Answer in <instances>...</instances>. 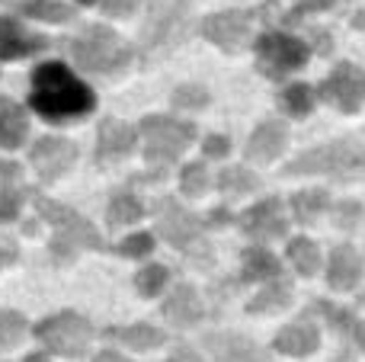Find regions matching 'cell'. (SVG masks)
Instances as JSON below:
<instances>
[{
    "label": "cell",
    "mask_w": 365,
    "mask_h": 362,
    "mask_svg": "<svg viewBox=\"0 0 365 362\" xmlns=\"http://www.w3.org/2000/svg\"><path fill=\"white\" fill-rule=\"evenodd\" d=\"M19 199H23V183H19L16 164H0V222L16 218Z\"/></svg>",
    "instance_id": "9c48e42d"
},
{
    "label": "cell",
    "mask_w": 365,
    "mask_h": 362,
    "mask_svg": "<svg viewBox=\"0 0 365 362\" xmlns=\"http://www.w3.org/2000/svg\"><path fill=\"white\" fill-rule=\"evenodd\" d=\"M208 346H212L215 356H218L221 362H259L257 353L247 350V346H240V343H221V340H208Z\"/></svg>",
    "instance_id": "e0dca14e"
},
{
    "label": "cell",
    "mask_w": 365,
    "mask_h": 362,
    "mask_svg": "<svg viewBox=\"0 0 365 362\" xmlns=\"http://www.w3.org/2000/svg\"><path fill=\"white\" fill-rule=\"evenodd\" d=\"M145 128H148V157H170L173 151H180V145L189 135L186 125H173L167 119H151Z\"/></svg>",
    "instance_id": "ba28073f"
},
{
    "label": "cell",
    "mask_w": 365,
    "mask_h": 362,
    "mask_svg": "<svg viewBox=\"0 0 365 362\" xmlns=\"http://www.w3.org/2000/svg\"><path fill=\"white\" fill-rule=\"evenodd\" d=\"M83 4H100V0H83Z\"/></svg>",
    "instance_id": "d4e9b609"
},
{
    "label": "cell",
    "mask_w": 365,
    "mask_h": 362,
    "mask_svg": "<svg viewBox=\"0 0 365 362\" xmlns=\"http://www.w3.org/2000/svg\"><path fill=\"white\" fill-rule=\"evenodd\" d=\"M93 362H128L125 356H119V353H113V350H106V353H100Z\"/></svg>",
    "instance_id": "7402d4cb"
},
{
    "label": "cell",
    "mask_w": 365,
    "mask_h": 362,
    "mask_svg": "<svg viewBox=\"0 0 365 362\" xmlns=\"http://www.w3.org/2000/svg\"><path fill=\"white\" fill-rule=\"evenodd\" d=\"M263 55H266V61L279 64V68H292V64H302L304 48L285 36H269L263 42Z\"/></svg>",
    "instance_id": "7c38bea8"
},
{
    "label": "cell",
    "mask_w": 365,
    "mask_h": 362,
    "mask_svg": "<svg viewBox=\"0 0 365 362\" xmlns=\"http://www.w3.org/2000/svg\"><path fill=\"white\" fill-rule=\"evenodd\" d=\"M135 148V132L122 122H113L109 119L100 132V145H96V154L100 157H119V154L132 151Z\"/></svg>",
    "instance_id": "30bf717a"
},
{
    "label": "cell",
    "mask_w": 365,
    "mask_h": 362,
    "mask_svg": "<svg viewBox=\"0 0 365 362\" xmlns=\"http://www.w3.org/2000/svg\"><path fill=\"white\" fill-rule=\"evenodd\" d=\"M138 218H141V205H138V199H132V196H119V199H113V205H109V224H113V228L132 224V222H138Z\"/></svg>",
    "instance_id": "9a60e30c"
},
{
    "label": "cell",
    "mask_w": 365,
    "mask_h": 362,
    "mask_svg": "<svg viewBox=\"0 0 365 362\" xmlns=\"http://www.w3.org/2000/svg\"><path fill=\"white\" fill-rule=\"evenodd\" d=\"M26 362H48V356H42V353H32V356L26 359Z\"/></svg>",
    "instance_id": "cb8c5ba5"
},
{
    "label": "cell",
    "mask_w": 365,
    "mask_h": 362,
    "mask_svg": "<svg viewBox=\"0 0 365 362\" xmlns=\"http://www.w3.org/2000/svg\"><path fill=\"white\" fill-rule=\"evenodd\" d=\"M13 257H16V250H13L10 241H0V263H10Z\"/></svg>",
    "instance_id": "44dd1931"
},
{
    "label": "cell",
    "mask_w": 365,
    "mask_h": 362,
    "mask_svg": "<svg viewBox=\"0 0 365 362\" xmlns=\"http://www.w3.org/2000/svg\"><path fill=\"white\" fill-rule=\"evenodd\" d=\"M45 45H48V38L29 36L23 26H16L13 19L0 16V58H4V61H13V58H26V55H32V51L45 48Z\"/></svg>",
    "instance_id": "5b68a950"
},
{
    "label": "cell",
    "mask_w": 365,
    "mask_h": 362,
    "mask_svg": "<svg viewBox=\"0 0 365 362\" xmlns=\"http://www.w3.org/2000/svg\"><path fill=\"white\" fill-rule=\"evenodd\" d=\"M74 145H68V141L61 138H45L36 145V151H32V160H36V167L42 170V177L55 180L61 177L64 170H68L71 164H74Z\"/></svg>",
    "instance_id": "8992f818"
},
{
    "label": "cell",
    "mask_w": 365,
    "mask_h": 362,
    "mask_svg": "<svg viewBox=\"0 0 365 362\" xmlns=\"http://www.w3.org/2000/svg\"><path fill=\"white\" fill-rule=\"evenodd\" d=\"M26 331V321L19 318L16 311H0V350H10V346L19 343Z\"/></svg>",
    "instance_id": "2e32d148"
},
{
    "label": "cell",
    "mask_w": 365,
    "mask_h": 362,
    "mask_svg": "<svg viewBox=\"0 0 365 362\" xmlns=\"http://www.w3.org/2000/svg\"><path fill=\"white\" fill-rule=\"evenodd\" d=\"M167 362H199V359H195L189 350H177V353H173V356L167 359Z\"/></svg>",
    "instance_id": "603a6c76"
},
{
    "label": "cell",
    "mask_w": 365,
    "mask_h": 362,
    "mask_svg": "<svg viewBox=\"0 0 365 362\" xmlns=\"http://www.w3.org/2000/svg\"><path fill=\"white\" fill-rule=\"evenodd\" d=\"M115 340H122L125 346H132V350H151V346H158L160 340V331H154V327L148 324H132V327H122V331H113Z\"/></svg>",
    "instance_id": "4fadbf2b"
},
{
    "label": "cell",
    "mask_w": 365,
    "mask_h": 362,
    "mask_svg": "<svg viewBox=\"0 0 365 362\" xmlns=\"http://www.w3.org/2000/svg\"><path fill=\"white\" fill-rule=\"evenodd\" d=\"M29 106L48 122L81 119L93 109V90L83 81H77L74 71L58 61L38 64L32 74Z\"/></svg>",
    "instance_id": "6da1fadb"
},
{
    "label": "cell",
    "mask_w": 365,
    "mask_h": 362,
    "mask_svg": "<svg viewBox=\"0 0 365 362\" xmlns=\"http://www.w3.org/2000/svg\"><path fill=\"white\" fill-rule=\"evenodd\" d=\"M164 279H167V269L164 267H148V269H141L135 282H138L141 295H154L160 286H164Z\"/></svg>",
    "instance_id": "ac0fdd59"
},
{
    "label": "cell",
    "mask_w": 365,
    "mask_h": 362,
    "mask_svg": "<svg viewBox=\"0 0 365 362\" xmlns=\"http://www.w3.org/2000/svg\"><path fill=\"white\" fill-rule=\"evenodd\" d=\"M36 205L42 209V215L48 218V222H55V224H58V231H61L64 237H71V241H81V244H87V247H103L100 237H96V231L90 228V224L83 222V218H77L74 212H68L64 205L48 202L45 196H36Z\"/></svg>",
    "instance_id": "277c9868"
},
{
    "label": "cell",
    "mask_w": 365,
    "mask_h": 362,
    "mask_svg": "<svg viewBox=\"0 0 365 362\" xmlns=\"http://www.w3.org/2000/svg\"><path fill=\"white\" fill-rule=\"evenodd\" d=\"M26 115L16 103L0 100V148H16L26 138Z\"/></svg>",
    "instance_id": "8fae6325"
},
{
    "label": "cell",
    "mask_w": 365,
    "mask_h": 362,
    "mask_svg": "<svg viewBox=\"0 0 365 362\" xmlns=\"http://www.w3.org/2000/svg\"><path fill=\"white\" fill-rule=\"evenodd\" d=\"M122 254H132V257H138V254H148L151 250V234H135V237H128L125 244H122Z\"/></svg>",
    "instance_id": "d6986e66"
},
{
    "label": "cell",
    "mask_w": 365,
    "mask_h": 362,
    "mask_svg": "<svg viewBox=\"0 0 365 362\" xmlns=\"http://www.w3.org/2000/svg\"><path fill=\"white\" fill-rule=\"evenodd\" d=\"M23 13L32 19H51V23H64L74 16V10L58 0H32V4H23Z\"/></svg>",
    "instance_id": "5bb4252c"
},
{
    "label": "cell",
    "mask_w": 365,
    "mask_h": 362,
    "mask_svg": "<svg viewBox=\"0 0 365 362\" xmlns=\"http://www.w3.org/2000/svg\"><path fill=\"white\" fill-rule=\"evenodd\" d=\"M71 55L77 64L87 71H100V74H113V71L128 64V48L119 42L113 29L106 26H87L77 38H71Z\"/></svg>",
    "instance_id": "7a4b0ae2"
},
{
    "label": "cell",
    "mask_w": 365,
    "mask_h": 362,
    "mask_svg": "<svg viewBox=\"0 0 365 362\" xmlns=\"http://www.w3.org/2000/svg\"><path fill=\"white\" fill-rule=\"evenodd\" d=\"M36 337L48 346L51 353L58 356H83L87 350L90 337H93V327L74 311H64V314H55V318L42 321L36 327Z\"/></svg>",
    "instance_id": "3957f363"
},
{
    "label": "cell",
    "mask_w": 365,
    "mask_h": 362,
    "mask_svg": "<svg viewBox=\"0 0 365 362\" xmlns=\"http://www.w3.org/2000/svg\"><path fill=\"white\" fill-rule=\"evenodd\" d=\"M186 10V0H154L151 4V16H148V32H145V45L154 48L160 45L177 26V16Z\"/></svg>",
    "instance_id": "52a82bcc"
},
{
    "label": "cell",
    "mask_w": 365,
    "mask_h": 362,
    "mask_svg": "<svg viewBox=\"0 0 365 362\" xmlns=\"http://www.w3.org/2000/svg\"><path fill=\"white\" fill-rule=\"evenodd\" d=\"M135 10V0H103V13L109 16H128Z\"/></svg>",
    "instance_id": "ffe728a7"
}]
</instances>
